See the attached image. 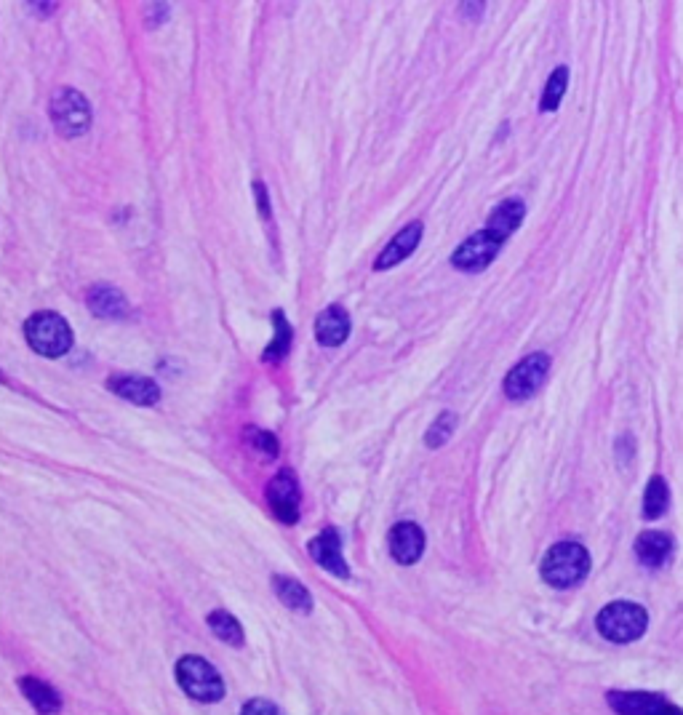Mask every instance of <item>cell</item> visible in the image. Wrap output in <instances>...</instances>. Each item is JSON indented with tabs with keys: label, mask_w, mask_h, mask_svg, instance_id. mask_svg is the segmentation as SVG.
<instances>
[{
	"label": "cell",
	"mask_w": 683,
	"mask_h": 715,
	"mask_svg": "<svg viewBox=\"0 0 683 715\" xmlns=\"http://www.w3.org/2000/svg\"><path fill=\"white\" fill-rule=\"evenodd\" d=\"M25 339L27 345L43 358H62L73 347V329L59 313L43 310V313L27 318Z\"/></svg>",
	"instance_id": "obj_1"
},
{
	"label": "cell",
	"mask_w": 683,
	"mask_h": 715,
	"mask_svg": "<svg viewBox=\"0 0 683 715\" xmlns=\"http://www.w3.org/2000/svg\"><path fill=\"white\" fill-rule=\"evenodd\" d=\"M590 571V555L579 542H558L547 550L545 561H542V577L547 585L558 587H574L587 577Z\"/></svg>",
	"instance_id": "obj_2"
},
{
	"label": "cell",
	"mask_w": 683,
	"mask_h": 715,
	"mask_svg": "<svg viewBox=\"0 0 683 715\" xmlns=\"http://www.w3.org/2000/svg\"><path fill=\"white\" fill-rule=\"evenodd\" d=\"M646 625H649L646 609L630 601L609 603V606L598 614V633H601L606 641L614 643H630L635 641V638H641V635L646 633Z\"/></svg>",
	"instance_id": "obj_3"
},
{
	"label": "cell",
	"mask_w": 683,
	"mask_h": 715,
	"mask_svg": "<svg viewBox=\"0 0 683 715\" xmlns=\"http://www.w3.org/2000/svg\"><path fill=\"white\" fill-rule=\"evenodd\" d=\"M177 681L198 702H219L225 697V681L219 678L217 667L201 657L179 659Z\"/></svg>",
	"instance_id": "obj_4"
},
{
	"label": "cell",
	"mask_w": 683,
	"mask_h": 715,
	"mask_svg": "<svg viewBox=\"0 0 683 715\" xmlns=\"http://www.w3.org/2000/svg\"><path fill=\"white\" fill-rule=\"evenodd\" d=\"M49 115L57 131L62 137L75 139L86 134L91 126V107L86 102L81 91L75 89H59L54 97H51L49 105Z\"/></svg>",
	"instance_id": "obj_5"
},
{
	"label": "cell",
	"mask_w": 683,
	"mask_h": 715,
	"mask_svg": "<svg viewBox=\"0 0 683 715\" xmlns=\"http://www.w3.org/2000/svg\"><path fill=\"white\" fill-rule=\"evenodd\" d=\"M547 371H550V355L547 353H531L526 355L518 366L510 369L505 377V395L513 401H526L537 393L539 387L545 385Z\"/></svg>",
	"instance_id": "obj_6"
},
{
	"label": "cell",
	"mask_w": 683,
	"mask_h": 715,
	"mask_svg": "<svg viewBox=\"0 0 683 715\" xmlns=\"http://www.w3.org/2000/svg\"><path fill=\"white\" fill-rule=\"evenodd\" d=\"M499 249H502V241L497 235L481 230V233L470 235L465 243H459V249L451 254V265L465 273H481L497 259Z\"/></svg>",
	"instance_id": "obj_7"
},
{
	"label": "cell",
	"mask_w": 683,
	"mask_h": 715,
	"mask_svg": "<svg viewBox=\"0 0 683 715\" xmlns=\"http://www.w3.org/2000/svg\"><path fill=\"white\" fill-rule=\"evenodd\" d=\"M267 505L275 518L286 526L299 521V483L291 470H281L267 483Z\"/></svg>",
	"instance_id": "obj_8"
},
{
	"label": "cell",
	"mask_w": 683,
	"mask_h": 715,
	"mask_svg": "<svg viewBox=\"0 0 683 715\" xmlns=\"http://www.w3.org/2000/svg\"><path fill=\"white\" fill-rule=\"evenodd\" d=\"M387 542H390V555H393L395 561L403 563V566H411V563H417L419 558H422V550H425V531L411 521L395 523L393 529H390Z\"/></svg>",
	"instance_id": "obj_9"
},
{
	"label": "cell",
	"mask_w": 683,
	"mask_h": 715,
	"mask_svg": "<svg viewBox=\"0 0 683 715\" xmlns=\"http://www.w3.org/2000/svg\"><path fill=\"white\" fill-rule=\"evenodd\" d=\"M107 387L115 395H121L129 403L137 406H155L161 401V387L155 385L150 377H137V374H115L107 379Z\"/></svg>",
	"instance_id": "obj_10"
},
{
	"label": "cell",
	"mask_w": 683,
	"mask_h": 715,
	"mask_svg": "<svg viewBox=\"0 0 683 715\" xmlns=\"http://www.w3.org/2000/svg\"><path fill=\"white\" fill-rule=\"evenodd\" d=\"M307 550H310V555H313V561L318 563V566H323V569L337 574V577L342 579L350 577L345 558H342V542H339V534L334 529H323L318 537L310 539Z\"/></svg>",
	"instance_id": "obj_11"
},
{
	"label": "cell",
	"mask_w": 683,
	"mask_h": 715,
	"mask_svg": "<svg viewBox=\"0 0 683 715\" xmlns=\"http://www.w3.org/2000/svg\"><path fill=\"white\" fill-rule=\"evenodd\" d=\"M422 230H425L422 222H411V225L403 227L401 233L395 235L393 241L382 249V254L374 259V270H390V267L401 265L406 257H411L419 241H422Z\"/></svg>",
	"instance_id": "obj_12"
},
{
	"label": "cell",
	"mask_w": 683,
	"mask_h": 715,
	"mask_svg": "<svg viewBox=\"0 0 683 715\" xmlns=\"http://www.w3.org/2000/svg\"><path fill=\"white\" fill-rule=\"evenodd\" d=\"M523 217H526V203H523L521 198H505L497 209L491 211L489 219H486V230L505 243L507 238L521 227Z\"/></svg>",
	"instance_id": "obj_13"
},
{
	"label": "cell",
	"mask_w": 683,
	"mask_h": 715,
	"mask_svg": "<svg viewBox=\"0 0 683 715\" xmlns=\"http://www.w3.org/2000/svg\"><path fill=\"white\" fill-rule=\"evenodd\" d=\"M350 334V315L345 313V307L331 305L326 307L318 321H315V339L323 347H339Z\"/></svg>",
	"instance_id": "obj_14"
},
{
	"label": "cell",
	"mask_w": 683,
	"mask_h": 715,
	"mask_svg": "<svg viewBox=\"0 0 683 715\" xmlns=\"http://www.w3.org/2000/svg\"><path fill=\"white\" fill-rule=\"evenodd\" d=\"M635 555H638V561L643 566L659 569L673 555V539L662 534V531H643L641 537L635 539Z\"/></svg>",
	"instance_id": "obj_15"
},
{
	"label": "cell",
	"mask_w": 683,
	"mask_h": 715,
	"mask_svg": "<svg viewBox=\"0 0 683 715\" xmlns=\"http://www.w3.org/2000/svg\"><path fill=\"white\" fill-rule=\"evenodd\" d=\"M86 305H89L91 313L99 315V318H118V315H126V310H129V302H126L121 291L113 289V286H105V283L89 289Z\"/></svg>",
	"instance_id": "obj_16"
},
{
	"label": "cell",
	"mask_w": 683,
	"mask_h": 715,
	"mask_svg": "<svg viewBox=\"0 0 683 715\" xmlns=\"http://www.w3.org/2000/svg\"><path fill=\"white\" fill-rule=\"evenodd\" d=\"M19 689L27 697V702L38 710L41 715H57L62 710V697L57 694V689H51L46 681H38V678H22L19 681Z\"/></svg>",
	"instance_id": "obj_17"
},
{
	"label": "cell",
	"mask_w": 683,
	"mask_h": 715,
	"mask_svg": "<svg viewBox=\"0 0 683 715\" xmlns=\"http://www.w3.org/2000/svg\"><path fill=\"white\" fill-rule=\"evenodd\" d=\"M609 702L622 715H649L662 702V697L649 691H614L609 694Z\"/></svg>",
	"instance_id": "obj_18"
},
{
	"label": "cell",
	"mask_w": 683,
	"mask_h": 715,
	"mask_svg": "<svg viewBox=\"0 0 683 715\" xmlns=\"http://www.w3.org/2000/svg\"><path fill=\"white\" fill-rule=\"evenodd\" d=\"M273 590L275 595H278V601H281L283 606H289V609L302 611V614L313 609V598H310L307 587L302 585L299 579L281 577V574H278V577H273Z\"/></svg>",
	"instance_id": "obj_19"
},
{
	"label": "cell",
	"mask_w": 683,
	"mask_h": 715,
	"mask_svg": "<svg viewBox=\"0 0 683 715\" xmlns=\"http://www.w3.org/2000/svg\"><path fill=\"white\" fill-rule=\"evenodd\" d=\"M273 326H275V337H273V342L265 347V361H270V363L286 358L291 350V339H294L291 323L286 321V315H283L281 310H275L273 313Z\"/></svg>",
	"instance_id": "obj_20"
},
{
	"label": "cell",
	"mask_w": 683,
	"mask_h": 715,
	"mask_svg": "<svg viewBox=\"0 0 683 715\" xmlns=\"http://www.w3.org/2000/svg\"><path fill=\"white\" fill-rule=\"evenodd\" d=\"M211 633L217 635L219 641L230 643V646H243V627L241 622L230 614V611H211L209 614Z\"/></svg>",
	"instance_id": "obj_21"
},
{
	"label": "cell",
	"mask_w": 683,
	"mask_h": 715,
	"mask_svg": "<svg viewBox=\"0 0 683 715\" xmlns=\"http://www.w3.org/2000/svg\"><path fill=\"white\" fill-rule=\"evenodd\" d=\"M667 502H670V491H667L665 478L654 475L649 486H646V494H643V515H646L649 521H654V518L665 513Z\"/></svg>",
	"instance_id": "obj_22"
},
{
	"label": "cell",
	"mask_w": 683,
	"mask_h": 715,
	"mask_svg": "<svg viewBox=\"0 0 683 715\" xmlns=\"http://www.w3.org/2000/svg\"><path fill=\"white\" fill-rule=\"evenodd\" d=\"M566 86H569V70H566V67H558V70L550 75V81H547L545 94H542V105L539 107H542L545 113H553V110H558Z\"/></svg>",
	"instance_id": "obj_23"
},
{
	"label": "cell",
	"mask_w": 683,
	"mask_h": 715,
	"mask_svg": "<svg viewBox=\"0 0 683 715\" xmlns=\"http://www.w3.org/2000/svg\"><path fill=\"white\" fill-rule=\"evenodd\" d=\"M454 427H457V414L443 411L441 417L433 422V427L427 430V435H425L427 446H430V449H438V446H443V443L449 441V435L454 433Z\"/></svg>",
	"instance_id": "obj_24"
},
{
	"label": "cell",
	"mask_w": 683,
	"mask_h": 715,
	"mask_svg": "<svg viewBox=\"0 0 683 715\" xmlns=\"http://www.w3.org/2000/svg\"><path fill=\"white\" fill-rule=\"evenodd\" d=\"M249 438H251V446L254 449H259L265 457H278V441H275L273 433H265V430H249Z\"/></svg>",
	"instance_id": "obj_25"
},
{
	"label": "cell",
	"mask_w": 683,
	"mask_h": 715,
	"mask_svg": "<svg viewBox=\"0 0 683 715\" xmlns=\"http://www.w3.org/2000/svg\"><path fill=\"white\" fill-rule=\"evenodd\" d=\"M241 715H283L281 707L270 702V699H251L241 710Z\"/></svg>",
	"instance_id": "obj_26"
},
{
	"label": "cell",
	"mask_w": 683,
	"mask_h": 715,
	"mask_svg": "<svg viewBox=\"0 0 683 715\" xmlns=\"http://www.w3.org/2000/svg\"><path fill=\"white\" fill-rule=\"evenodd\" d=\"M254 193H257V203H259V211H262V217H270V198H267L265 182H254Z\"/></svg>",
	"instance_id": "obj_27"
},
{
	"label": "cell",
	"mask_w": 683,
	"mask_h": 715,
	"mask_svg": "<svg viewBox=\"0 0 683 715\" xmlns=\"http://www.w3.org/2000/svg\"><path fill=\"white\" fill-rule=\"evenodd\" d=\"M649 715H683V710H678V707L670 705V702H665V699H662V702H659V705L654 707Z\"/></svg>",
	"instance_id": "obj_28"
}]
</instances>
